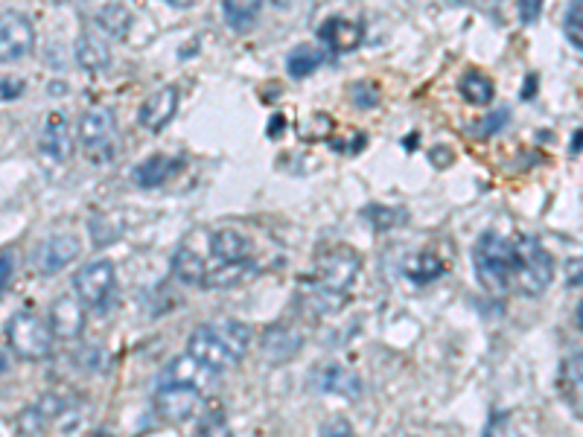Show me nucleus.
<instances>
[{
    "instance_id": "20e7f679",
    "label": "nucleus",
    "mask_w": 583,
    "mask_h": 437,
    "mask_svg": "<svg viewBox=\"0 0 583 437\" xmlns=\"http://www.w3.org/2000/svg\"><path fill=\"white\" fill-rule=\"evenodd\" d=\"M79 149L91 164H111L117 158L120 149V137H117V117L111 108L94 105L82 114L79 120Z\"/></svg>"
},
{
    "instance_id": "0eeeda50",
    "label": "nucleus",
    "mask_w": 583,
    "mask_h": 437,
    "mask_svg": "<svg viewBox=\"0 0 583 437\" xmlns=\"http://www.w3.org/2000/svg\"><path fill=\"white\" fill-rule=\"evenodd\" d=\"M158 388H187V391H199L210 397L219 388V370L205 365L199 356L184 353L170 359L161 373H158Z\"/></svg>"
},
{
    "instance_id": "f03ea898",
    "label": "nucleus",
    "mask_w": 583,
    "mask_h": 437,
    "mask_svg": "<svg viewBox=\"0 0 583 437\" xmlns=\"http://www.w3.org/2000/svg\"><path fill=\"white\" fill-rule=\"evenodd\" d=\"M248 347H251V330L234 318L202 324L187 338V353L199 356L205 365L216 368L219 373L237 368L245 359Z\"/></svg>"
},
{
    "instance_id": "72a5a7b5",
    "label": "nucleus",
    "mask_w": 583,
    "mask_h": 437,
    "mask_svg": "<svg viewBox=\"0 0 583 437\" xmlns=\"http://www.w3.org/2000/svg\"><path fill=\"white\" fill-rule=\"evenodd\" d=\"M167 6H172V9H190V6H196L199 0H164Z\"/></svg>"
},
{
    "instance_id": "423d86ee",
    "label": "nucleus",
    "mask_w": 583,
    "mask_h": 437,
    "mask_svg": "<svg viewBox=\"0 0 583 437\" xmlns=\"http://www.w3.org/2000/svg\"><path fill=\"white\" fill-rule=\"evenodd\" d=\"M551 280H554V260H551V254L534 236H522L516 242V289L525 298H540L551 286Z\"/></svg>"
},
{
    "instance_id": "9d476101",
    "label": "nucleus",
    "mask_w": 583,
    "mask_h": 437,
    "mask_svg": "<svg viewBox=\"0 0 583 437\" xmlns=\"http://www.w3.org/2000/svg\"><path fill=\"white\" fill-rule=\"evenodd\" d=\"M70 152H73V135H70L68 117L62 111H53L38 135V155L47 167H62L68 164Z\"/></svg>"
},
{
    "instance_id": "bb28decb",
    "label": "nucleus",
    "mask_w": 583,
    "mask_h": 437,
    "mask_svg": "<svg viewBox=\"0 0 583 437\" xmlns=\"http://www.w3.org/2000/svg\"><path fill=\"white\" fill-rule=\"evenodd\" d=\"M350 100H353L356 108H377L379 102L377 85H371V82H353V85H350Z\"/></svg>"
},
{
    "instance_id": "393cba45",
    "label": "nucleus",
    "mask_w": 583,
    "mask_h": 437,
    "mask_svg": "<svg viewBox=\"0 0 583 437\" xmlns=\"http://www.w3.org/2000/svg\"><path fill=\"white\" fill-rule=\"evenodd\" d=\"M406 274L412 277L414 283H426V280H435V277L444 274V263H441L438 257H432V254H420V257L414 260V266H409Z\"/></svg>"
},
{
    "instance_id": "2f4dec72",
    "label": "nucleus",
    "mask_w": 583,
    "mask_h": 437,
    "mask_svg": "<svg viewBox=\"0 0 583 437\" xmlns=\"http://www.w3.org/2000/svg\"><path fill=\"white\" fill-rule=\"evenodd\" d=\"M505 123H508V111H496V114L481 126V135H493V132H499Z\"/></svg>"
},
{
    "instance_id": "a878e982",
    "label": "nucleus",
    "mask_w": 583,
    "mask_h": 437,
    "mask_svg": "<svg viewBox=\"0 0 583 437\" xmlns=\"http://www.w3.org/2000/svg\"><path fill=\"white\" fill-rule=\"evenodd\" d=\"M566 38L575 44V47H583V0H572L569 3V12H566Z\"/></svg>"
},
{
    "instance_id": "f704fd0d",
    "label": "nucleus",
    "mask_w": 583,
    "mask_h": 437,
    "mask_svg": "<svg viewBox=\"0 0 583 437\" xmlns=\"http://www.w3.org/2000/svg\"><path fill=\"white\" fill-rule=\"evenodd\" d=\"M575 324H578V330L583 333V301L578 303V312H575Z\"/></svg>"
},
{
    "instance_id": "473e14b6",
    "label": "nucleus",
    "mask_w": 583,
    "mask_h": 437,
    "mask_svg": "<svg viewBox=\"0 0 583 437\" xmlns=\"http://www.w3.org/2000/svg\"><path fill=\"white\" fill-rule=\"evenodd\" d=\"M353 435V429H350V423L347 420H330V423H324L321 426V435Z\"/></svg>"
},
{
    "instance_id": "f8f14e48",
    "label": "nucleus",
    "mask_w": 583,
    "mask_h": 437,
    "mask_svg": "<svg viewBox=\"0 0 583 437\" xmlns=\"http://www.w3.org/2000/svg\"><path fill=\"white\" fill-rule=\"evenodd\" d=\"M205 394L187 388H158L155 391V411L167 423H187L190 417L202 414Z\"/></svg>"
},
{
    "instance_id": "6ab92c4d",
    "label": "nucleus",
    "mask_w": 583,
    "mask_h": 437,
    "mask_svg": "<svg viewBox=\"0 0 583 437\" xmlns=\"http://www.w3.org/2000/svg\"><path fill=\"white\" fill-rule=\"evenodd\" d=\"M76 62H79V68L91 70V73H103L111 68V50H108L105 38H100L97 33H79Z\"/></svg>"
},
{
    "instance_id": "39448f33",
    "label": "nucleus",
    "mask_w": 583,
    "mask_h": 437,
    "mask_svg": "<svg viewBox=\"0 0 583 437\" xmlns=\"http://www.w3.org/2000/svg\"><path fill=\"white\" fill-rule=\"evenodd\" d=\"M53 338H56V333H53L50 321L38 318L33 309H18L6 321V344L12 347L15 356H21L27 362H38V359L50 356Z\"/></svg>"
},
{
    "instance_id": "c9c22d12",
    "label": "nucleus",
    "mask_w": 583,
    "mask_h": 437,
    "mask_svg": "<svg viewBox=\"0 0 583 437\" xmlns=\"http://www.w3.org/2000/svg\"><path fill=\"white\" fill-rule=\"evenodd\" d=\"M275 6H280V9H286V6H292V0H272Z\"/></svg>"
},
{
    "instance_id": "b1692460",
    "label": "nucleus",
    "mask_w": 583,
    "mask_h": 437,
    "mask_svg": "<svg viewBox=\"0 0 583 437\" xmlns=\"http://www.w3.org/2000/svg\"><path fill=\"white\" fill-rule=\"evenodd\" d=\"M321 62H324V56H321L315 47L301 44V47H295V50L289 53V59H286V70H289V76H292V79H307L309 73H315V70L321 68Z\"/></svg>"
},
{
    "instance_id": "aec40b11",
    "label": "nucleus",
    "mask_w": 583,
    "mask_h": 437,
    "mask_svg": "<svg viewBox=\"0 0 583 437\" xmlns=\"http://www.w3.org/2000/svg\"><path fill=\"white\" fill-rule=\"evenodd\" d=\"M172 274L187 283V286H205L207 277V266L205 257L199 251H193L190 245H181L172 257Z\"/></svg>"
},
{
    "instance_id": "4be33fe9",
    "label": "nucleus",
    "mask_w": 583,
    "mask_h": 437,
    "mask_svg": "<svg viewBox=\"0 0 583 437\" xmlns=\"http://www.w3.org/2000/svg\"><path fill=\"white\" fill-rule=\"evenodd\" d=\"M97 27L103 30V35L114 38V41H123L129 30H132V12L123 6V3H108L97 12Z\"/></svg>"
},
{
    "instance_id": "1a4fd4ad",
    "label": "nucleus",
    "mask_w": 583,
    "mask_h": 437,
    "mask_svg": "<svg viewBox=\"0 0 583 437\" xmlns=\"http://www.w3.org/2000/svg\"><path fill=\"white\" fill-rule=\"evenodd\" d=\"M79 251H82V242L73 234H53L35 245L33 254H30V266L35 274L50 277V274L68 269L70 263L79 257Z\"/></svg>"
},
{
    "instance_id": "f3484780",
    "label": "nucleus",
    "mask_w": 583,
    "mask_h": 437,
    "mask_svg": "<svg viewBox=\"0 0 583 437\" xmlns=\"http://www.w3.org/2000/svg\"><path fill=\"white\" fill-rule=\"evenodd\" d=\"M362 24H356V21H347V18H330V21H324L321 24V30H318V38L333 50V53H350V50H356L359 44H362Z\"/></svg>"
},
{
    "instance_id": "c85d7f7f",
    "label": "nucleus",
    "mask_w": 583,
    "mask_h": 437,
    "mask_svg": "<svg viewBox=\"0 0 583 437\" xmlns=\"http://www.w3.org/2000/svg\"><path fill=\"white\" fill-rule=\"evenodd\" d=\"M543 3L546 0H519V18H522V24H534L543 15Z\"/></svg>"
},
{
    "instance_id": "412c9836",
    "label": "nucleus",
    "mask_w": 583,
    "mask_h": 437,
    "mask_svg": "<svg viewBox=\"0 0 583 437\" xmlns=\"http://www.w3.org/2000/svg\"><path fill=\"white\" fill-rule=\"evenodd\" d=\"M260 9H263V0H222L225 21L237 33H245V30H251L257 24Z\"/></svg>"
},
{
    "instance_id": "ddd939ff",
    "label": "nucleus",
    "mask_w": 583,
    "mask_h": 437,
    "mask_svg": "<svg viewBox=\"0 0 583 437\" xmlns=\"http://www.w3.org/2000/svg\"><path fill=\"white\" fill-rule=\"evenodd\" d=\"M85 309L88 306L82 303V298L76 292L56 298L53 306H50V327H53L56 338L76 341V338L82 336V330H85Z\"/></svg>"
},
{
    "instance_id": "5701e85b",
    "label": "nucleus",
    "mask_w": 583,
    "mask_h": 437,
    "mask_svg": "<svg viewBox=\"0 0 583 437\" xmlns=\"http://www.w3.org/2000/svg\"><path fill=\"white\" fill-rule=\"evenodd\" d=\"M458 88H461V97L470 102V105H487V102L493 100V94H496L490 76H484L479 70H470V73L461 79Z\"/></svg>"
},
{
    "instance_id": "4468645a",
    "label": "nucleus",
    "mask_w": 583,
    "mask_h": 437,
    "mask_svg": "<svg viewBox=\"0 0 583 437\" xmlns=\"http://www.w3.org/2000/svg\"><path fill=\"white\" fill-rule=\"evenodd\" d=\"M178 111V88L175 85H164L155 94H149L146 100L140 102L138 108V123L146 132H161Z\"/></svg>"
},
{
    "instance_id": "dca6fc26",
    "label": "nucleus",
    "mask_w": 583,
    "mask_h": 437,
    "mask_svg": "<svg viewBox=\"0 0 583 437\" xmlns=\"http://www.w3.org/2000/svg\"><path fill=\"white\" fill-rule=\"evenodd\" d=\"M184 167V158H175V155H164V152H158V155H152V158H146V161H140L135 172H132V178H135V184L143 187V190H152V187H161V184H167L172 175L178 172V169Z\"/></svg>"
},
{
    "instance_id": "2eb2a0df",
    "label": "nucleus",
    "mask_w": 583,
    "mask_h": 437,
    "mask_svg": "<svg viewBox=\"0 0 583 437\" xmlns=\"http://www.w3.org/2000/svg\"><path fill=\"white\" fill-rule=\"evenodd\" d=\"M207 248L219 266H240L251 263V242L234 228H216L207 231Z\"/></svg>"
},
{
    "instance_id": "7c9ffc66",
    "label": "nucleus",
    "mask_w": 583,
    "mask_h": 437,
    "mask_svg": "<svg viewBox=\"0 0 583 437\" xmlns=\"http://www.w3.org/2000/svg\"><path fill=\"white\" fill-rule=\"evenodd\" d=\"M21 91H24V82H21V79H9V76L3 79V102L18 100Z\"/></svg>"
},
{
    "instance_id": "9b49d317",
    "label": "nucleus",
    "mask_w": 583,
    "mask_h": 437,
    "mask_svg": "<svg viewBox=\"0 0 583 437\" xmlns=\"http://www.w3.org/2000/svg\"><path fill=\"white\" fill-rule=\"evenodd\" d=\"M35 30L27 15L6 9L0 21V59L3 62H18L33 50Z\"/></svg>"
},
{
    "instance_id": "a211bd4d",
    "label": "nucleus",
    "mask_w": 583,
    "mask_h": 437,
    "mask_svg": "<svg viewBox=\"0 0 583 437\" xmlns=\"http://www.w3.org/2000/svg\"><path fill=\"white\" fill-rule=\"evenodd\" d=\"M312 382L318 385V391L327 394H342L347 400H356L362 394V382L353 370L342 368V365H324L312 376Z\"/></svg>"
},
{
    "instance_id": "7ed1b4c3",
    "label": "nucleus",
    "mask_w": 583,
    "mask_h": 437,
    "mask_svg": "<svg viewBox=\"0 0 583 437\" xmlns=\"http://www.w3.org/2000/svg\"><path fill=\"white\" fill-rule=\"evenodd\" d=\"M473 266H476L481 286L493 295H502L514 280L516 245H511L508 239H502L493 231H487V234H481L476 248H473Z\"/></svg>"
},
{
    "instance_id": "f257e3e1",
    "label": "nucleus",
    "mask_w": 583,
    "mask_h": 437,
    "mask_svg": "<svg viewBox=\"0 0 583 437\" xmlns=\"http://www.w3.org/2000/svg\"><path fill=\"white\" fill-rule=\"evenodd\" d=\"M359 269H362V260L350 245L321 248L312 266V289L307 292L309 303L321 312L342 309L347 301V289L353 286Z\"/></svg>"
},
{
    "instance_id": "c756f323",
    "label": "nucleus",
    "mask_w": 583,
    "mask_h": 437,
    "mask_svg": "<svg viewBox=\"0 0 583 437\" xmlns=\"http://www.w3.org/2000/svg\"><path fill=\"white\" fill-rule=\"evenodd\" d=\"M12 280H15V260H12V251H9V248H3V271H0V289H3V292H9Z\"/></svg>"
},
{
    "instance_id": "6e6552de",
    "label": "nucleus",
    "mask_w": 583,
    "mask_h": 437,
    "mask_svg": "<svg viewBox=\"0 0 583 437\" xmlns=\"http://www.w3.org/2000/svg\"><path fill=\"white\" fill-rule=\"evenodd\" d=\"M114 286H117V277H114L111 260H94L73 274V292L82 298L88 309H105L114 298Z\"/></svg>"
},
{
    "instance_id": "cd10ccee",
    "label": "nucleus",
    "mask_w": 583,
    "mask_h": 437,
    "mask_svg": "<svg viewBox=\"0 0 583 437\" xmlns=\"http://www.w3.org/2000/svg\"><path fill=\"white\" fill-rule=\"evenodd\" d=\"M563 382L581 385L583 382V353H575L572 359H566V365H563Z\"/></svg>"
}]
</instances>
